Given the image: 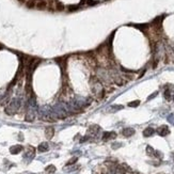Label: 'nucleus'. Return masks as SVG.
I'll list each match as a JSON object with an SVG mask.
<instances>
[{
	"mask_svg": "<svg viewBox=\"0 0 174 174\" xmlns=\"http://www.w3.org/2000/svg\"><path fill=\"white\" fill-rule=\"evenodd\" d=\"M114 138H117V134L114 131H106L103 135V140L104 141H108V140L114 139Z\"/></svg>",
	"mask_w": 174,
	"mask_h": 174,
	"instance_id": "obj_2",
	"label": "nucleus"
},
{
	"mask_svg": "<svg viewBox=\"0 0 174 174\" xmlns=\"http://www.w3.org/2000/svg\"><path fill=\"white\" fill-rule=\"evenodd\" d=\"M163 95H165V98L167 99V101H171V91L170 90H166L165 93H163Z\"/></svg>",
	"mask_w": 174,
	"mask_h": 174,
	"instance_id": "obj_13",
	"label": "nucleus"
},
{
	"mask_svg": "<svg viewBox=\"0 0 174 174\" xmlns=\"http://www.w3.org/2000/svg\"><path fill=\"white\" fill-rule=\"evenodd\" d=\"M53 135H54V129H53V127H47L46 129H45V136H46V138L48 140H50L51 138L53 137Z\"/></svg>",
	"mask_w": 174,
	"mask_h": 174,
	"instance_id": "obj_6",
	"label": "nucleus"
},
{
	"mask_svg": "<svg viewBox=\"0 0 174 174\" xmlns=\"http://www.w3.org/2000/svg\"><path fill=\"white\" fill-rule=\"evenodd\" d=\"M18 139H19V140H24V137H22V135H21V134H19Z\"/></svg>",
	"mask_w": 174,
	"mask_h": 174,
	"instance_id": "obj_19",
	"label": "nucleus"
},
{
	"mask_svg": "<svg viewBox=\"0 0 174 174\" xmlns=\"http://www.w3.org/2000/svg\"><path fill=\"white\" fill-rule=\"evenodd\" d=\"M155 133V130H154V128H152V127H146L145 129L143 130V136L144 137H151L152 135Z\"/></svg>",
	"mask_w": 174,
	"mask_h": 174,
	"instance_id": "obj_8",
	"label": "nucleus"
},
{
	"mask_svg": "<svg viewBox=\"0 0 174 174\" xmlns=\"http://www.w3.org/2000/svg\"><path fill=\"white\" fill-rule=\"evenodd\" d=\"M34 120V113L33 112H28L27 114H26V121L27 122H32Z\"/></svg>",
	"mask_w": 174,
	"mask_h": 174,
	"instance_id": "obj_11",
	"label": "nucleus"
},
{
	"mask_svg": "<svg viewBox=\"0 0 174 174\" xmlns=\"http://www.w3.org/2000/svg\"><path fill=\"white\" fill-rule=\"evenodd\" d=\"M34 154H35V149L33 146L29 145L27 147V152H26V154H25V157H26V158L28 157L29 159H31V158H33V157H34Z\"/></svg>",
	"mask_w": 174,
	"mask_h": 174,
	"instance_id": "obj_4",
	"label": "nucleus"
},
{
	"mask_svg": "<svg viewBox=\"0 0 174 174\" xmlns=\"http://www.w3.org/2000/svg\"><path fill=\"white\" fill-rule=\"evenodd\" d=\"M77 160H78V158H77V157H74V158H72L70 160H69V161L66 162V166L74 165V163H76V162H77Z\"/></svg>",
	"mask_w": 174,
	"mask_h": 174,
	"instance_id": "obj_15",
	"label": "nucleus"
},
{
	"mask_svg": "<svg viewBox=\"0 0 174 174\" xmlns=\"http://www.w3.org/2000/svg\"><path fill=\"white\" fill-rule=\"evenodd\" d=\"M99 129H101V127L98 126V125H92V126H90L89 128V131L93 135H96L99 131Z\"/></svg>",
	"mask_w": 174,
	"mask_h": 174,
	"instance_id": "obj_9",
	"label": "nucleus"
},
{
	"mask_svg": "<svg viewBox=\"0 0 174 174\" xmlns=\"http://www.w3.org/2000/svg\"><path fill=\"white\" fill-rule=\"evenodd\" d=\"M157 133H158L159 136L166 137L167 135L170 134V129H169V127L167 126V125H162V126H160L158 129H157Z\"/></svg>",
	"mask_w": 174,
	"mask_h": 174,
	"instance_id": "obj_1",
	"label": "nucleus"
},
{
	"mask_svg": "<svg viewBox=\"0 0 174 174\" xmlns=\"http://www.w3.org/2000/svg\"><path fill=\"white\" fill-rule=\"evenodd\" d=\"M122 134H123L124 137H131L133 135H135V129L134 128H130V127H127V128H124L123 131H122Z\"/></svg>",
	"mask_w": 174,
	"mask_h": 174,
	"instance_id": "obj_5",
	"label": "nucleus"
},
{
	"mask_svg": "<svg viewBox=\"0 0 174 174\" xmlns=\"http://www.w3.org/2000/svg\"><path fill=\"white\" fill-rule=\"evenodd\" d=\"M48 149H49V145H48L47 142H42L40 145H38V147H37L38 152H41V153L46 152V151H48Z\"/></svg>",
	"mask_w": 174,
	"mask_h": 174,
	"instance_id": "obj_7",
	"label": "nucleus"
},
{
	"mask_svg": "<svg viewBox=\"0 0 174 174\" xmlns=\"http://www.w3.org/2000/svg\"><path fill=\"white\" fill-rule=\"evenodd\" d=\"M173 101H174V95H173Z\"/></svg>",
	"mask_w": 174,
	"mask_h": 174,
	"instance_id": "obj_20",
	"label": "nucleus"
},
{
	"mask_svg": "<svg viewBox=\"0 0 174 174\" xmlns=\"http://www.w3.org/2000/svg\"><path fill=\"white\" fill-rule=\"evenodd\" d=\"M121 145H122L121 143H113V144H112V149H113V150L119 149V147H120Z\"/></svg>",
	"mask_w": 174,
	"mask_h": 174,
	"instance_id": "obj_17",
	"label": "nucleus"
},
{
	"mask_svg": "<svg viewBox=\"0 0 174 174\" xmlns=\"http://www.w3.org/2000/svg\"><path fill=\"white\" fill-rule=\"evenodd\" d=\"M154 153H155V150H154L152 146L147 145L146 146V154H147V155H149V156H154Z\"/></svg>",
	"mask_w": 174,
	"mask_h": 174,
	"instance_id": "obj_12",
	"label": "nucleus"
},
{
	"mask_svg": "<svg viewBox=\"0 0 174 174\" xmlns=\"http://www.w3.org/2000/svg\"><path fill=\"white\" fill-rule=\"evenodd\" d=\"M45 171H46L47 173H54L56 172V167H54L53 165H49L45 168Z\"/></svg>",
	"mask_w": 174,
	"mask_h": 174,
	"instance_id": "obj_10",
	"label": "nucleus"
},
{
	"mask_svg": "<svg viewBox=\"0 0 174 174\" xmlns=\"http://www.w3.org/2000/svg\"><path fill=\"white\" fill-rule=\"evenodd\" d=\"M157 94H158V92H155V93H153L152 95H150V96H149V98H147V99H149V101H150V99H152L153 97H155V96H156Z\"/></svg>",
	"mask_w": 174,
	"mask_h": 174,
	"instance_id": "obj_18",
	"label": "nucleus"
},
{
	"mask_svg": "<svg viewBox=\"0 0 174 174\" xmlns=\"http://www.w3.org/2000/svg\"><path fill=\"white\" fill-rule=\"evenodd\" d=\"M120 109H123V106L122 105H114L111 107V111H115V110H120Z\"/></svg>",
	"mask_w": 174,
	"mask_h": 174,
	"instance_id": "obj_16",
	"label": "nucleus"
},
{
	"mask_svg": "<svg viewBox=\"0 0 174 174\" xmlns=\"http://www.w3.org/2000/svg\"><path fill=\"white\" fill-rule=\"evenodd\" d=\"M139 105H140V101H134V102L128 103V106H129V107H138Z\"/></svg>",
	"mask_w": 174,
	"mask_h": 174,
	"instance_id": "obj_14",
	"label": "nucleus"
},
{
	"mask_svg": "<svg viewBox=\"0 0 174 174\" xmlns=\"http://www.w3.org/2000/svg\"><path fill=\"white\" fill-rule=\"evenodd\" d=\"M22 150H24L22 145H19V144H17V145H13V146L10 147V153L13 154V155H16V154L20 153Z\"/></svg>",
	"mask_w": 174,
	"mask_h": 174,
	"instance_id": "obj_3",
	"label": "nucleus"
}]
</instances>
